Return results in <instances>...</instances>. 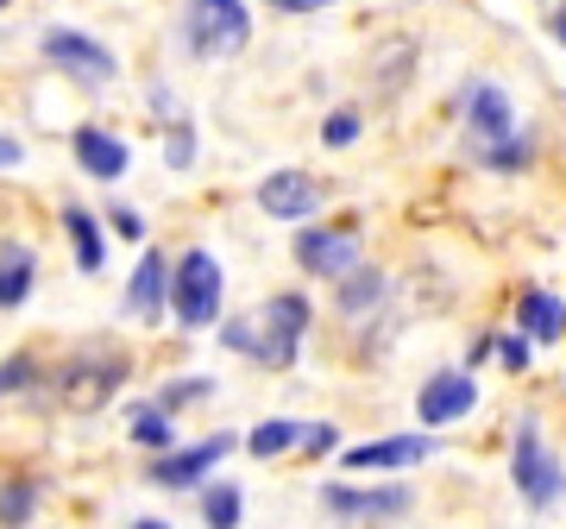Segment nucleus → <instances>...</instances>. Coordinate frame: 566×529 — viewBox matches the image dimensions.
<instances>
[{
    "label": "nucleus",
    "instance_id": "1",
    "mask_svg": "<svg viewBox=\"0 0 566 529\" xmlns=\"http://www.w3.org/2000/svg\"><path fill=\"white\" fill-rule=\"evenodd\" d=\"M303 334H308V297L283 290V297H271L259 315H233V322L221 328V346L259 360V366H271V372H283V366H296Z\"/></svg>",
    "mask_w": 566,
    "mask_h": 529
},
{
    "label": "nucleus",
    "instance_id": "2",
    "mask_svg": "<svg viewBox=\"0 0 566 529\" xmlns=\"http://www.w3.org/2000/svg\"><path fill=\"white\" fill-rule=\"evenodd\" d=\"M245 39H252L245 0H189V13H182V51L189 58H227V51H245Z\"/></svg>",
    "mask_w": 566,
    "mask_h": 529
},
{
    "label": "nucleus",
    "instance_id": "3",
    "mask_svg": "<svg viewBox=\"0 0 566 529\" xmlns=\"http://www.w3.org/2000/svg\"><path fill=\"white\" fill-rule=\"evenodd\" d=\"M170 315H177L182 328H208L221 315V264H214V252L189 246V252L170 264Z\"/></svg>",
    "mask_w": 566,
    "mask_h": 529
},
{
    "label": "nucleus",
    "instance_id": "4",
    "mask_svg": "<svg viewBox=\"0 0 566 529\" xmlns=\"http://www.w3.org/2000/svg\"><path fill=\"white\" fill-rule=\"evenodd\" d=\"M39 58L51 63V70H63L70 82H82V89H107V82L120 76L114 51H107L102 39L76 32V25H51V32H39Z\"/></svg>",
    "mask_w": 566,
    "mask_h": 529
},
{
    "label": "nucleus",
    "instance_id": "5",
    "mask_svg": "<svg viewBox=\"0 0 566 529\" xmlns=\"http://www.w3.org/2000/svg\"><path fill=\"white\" fill-rule=\"evenodd\" d=\"M510 473H516V491H523V505L535 510H554L566 498V473L560 460H554V448H547L542 435H535V423L516 428V454H510Z\"/></svg>",
    "mask_w": 566,
    "mask_h": 529
},
{
    "label": "nucleus",
    "instance_id": "6",
    "mask_svg": "<svg viewBox=\"0 0 566 529\" xmlns=\"http://www.w3.org/2000/svg\"><path fill=\"white\" fill-rule=\"evenodd\" d=\"M227 454H233V435H208V442H196V448H164V454H151V486H164V491L202 486Z\"/></svg>",
    "mask_w": 566,
    "mask_h": 529
},
{
    "label": "nucleus",
    "instance_id": "7",
    "mask_svg": "<svg viewBox=\"0 0 566 529\" xmlns=\"http://www.w3.org/2000/svg\"><path fill=\"white\" fill-rule=\"evenodd\" d=\"M120 378H126V360L120 353H82V360H70L63 366V397H70V409H102L114 391H120Z\"/></svg>",
    "mask_w": 566,
    "mask_h": 529
},
{
    "label": "nucleus",
    "instance_id": "8",
    "mask_svg": "<svg viewBox=\"0 0 566 529\" xmlns=\"http://www.w3.org/2000/svg\"><path fill=\"white\" fill-rule=\"evenodd\" d=\"M296 264H303L308 278H346L353 264H359V240L353 234H340V227H303L296 234Z\"/></svg>",
    "mask_w": 566,
    "mask_h": 529
},
{
    "label": "nucleus",
    "instance_id": "9",
    "mask_svg": "<svg viewBox=\"0 0 566 529\" xmlns=\"http://www.w3.org/2000/svg\"><path fill=\"white\" fill-rule=\"evenodd\" d=\"M322 510H334L340 523H385V517H403L409 510V491L403 486H378V491L322 486Z\"/></svg>",
    "mask_w": 566,
    "mask_h": 529
},
{
    "label": "nucleus",
    "instance_id": "10",
    "mask_svg": "<svg viewBox=\"0 0 566 529\" xmlns=\"http://www.w3.org/2000/svg\"><path fill=\"white\" fill-rule=\"evenodd\" d=\"M259 208L271 221H308V215L322 208V184H315L308 170H271L259 184Z\"/></svg>",
    "mask_w": 566,
    "mask_h": 529
},
{
    "label": "nucleus",
    "instance_id": "11",
    "mask_svg": "<svg viewBox=\"0 0 566 529\" xmlns=\"http://www.w3.org/2000/svg\"><path fill=\"white\" fill-rule=\"evenodd\" d=\"M465 126H472L479 152L516 133V107H510V95L497 82H465Z\"/></svg>",
    "mask_w": 566,
    "mask_h": 529
},
{
    "label": "nucleus",
    "instance_id": "12",
    "mask_svg": "<svg viewBox=\"0 0 566 529\" xmlns=\"http://www.w3.org/2000/svg\"><path fill=\"white\" fill-rule=\"evenodd\" d=\"M472 404H479L472 372H434V378L422 385V397H416V409H422L428 428H447V423H460V416H472Z\"/></svg>",
    "mask_w": 566,
    "mask_h": 529
},
{
    "label": "nucleus",
    "instance_id": "13",
    "mask_svg": "<svg viewBox=\"0 0 566 529\" xmlns=\"http://www.w3.org/2000/svg\"><path fill=\"white\" fill-rule=\"evenodd\" d=\"M164 309H170V259H164L158 246H145V252H139V271H133V284H126V315L158 322Z\"/></svg>",
    "mask_w": 566,
    "mask_h": 529
},
{
    "label": "nucleus",
    "instance_id": "14",
    "mask_svg": "<svg viewBox=\"0 0 566 529\" xmlns=\"http://www.w3.org/2000/svg\"><path fill=\"white\" fill-rule=\"evenodd\" d=\"M434 442L428 435H385V442H359V448H346V467L353 473H397V467H422Z\"/></svg>",
    "mask_w": 566,
    "mask_h": 529
},
{
    "label": "nucleus",
    "instance_id": "15",
    "mask_svg": "<svg viewBox=\"0 0 566 529\" xmlns=\"http://www.w3.org/2000/svg\"><path fill=\"white\" fill-rule=\"evenodd\" d=\"M70 152H76V164L95 177V184H120L126 164H133L126 139H120V133H107V126H82L76 139H70Z\"/></svg>",
    "mask_w": 566,
    "mask_h": 529
},
{
    "label": "nucleus",
    "instance_id": "16",
    "mask_svg": "<svg viewBox=\"0 0 566 529\" xmlns=\"http://www.w3.org/2000/svg\"><path fill=\"white\" fill-rule=\"evenodd\" d=\"M32 284H39V252L20 240H7L0 246V309H20L32 297Z\"/></svg>",
    "mask_w": 566,
    "mask_h": 529
},
{
    "label": "nucleus",
    "instance_id": "17",
    "mask_svg": "<svg viewBox=\"0 0 566 529\" xmlns=\"http://www.w3.org/2000/svg\"><path fill=\"white\" fill-rule=\"evenodd\" d=\"M516 328H523L528 341H560L566 334V303L554 290H523V303H516Z\"/></svg>",
    "mask_w": 566,
    "mask_h": 529
},
{
    "label": "nucleus",
    "instance_id": "18",
    "mask_svg": "<svg viewBox=\"0 0 566 529\" xmlns=\"http://www.w3.org/2000/svg\"><path fill=\"white\" fill-rule=\"evenodd\" d=\"M63 227H70V246H76V271H102L107 264V234H102V221L88 215L82 203H63Z\"/></svg>",
    "mask_w": 566,
    "mask_h": 529
},
{
    "label": "nucleus",
    "instance_id": "19",
    "mask_svg": "<svg viewBox=\"0 0 566 529\" xmlns=\"http://www.w3.org/2000/svg\"><path fill=\"white\" fill-rule=\"evenodd\" d=\"M334 297H340V315H365V309H378L385 303V290H390V278L385 271H371V264H353L346 278H334Z\"/></svg>",
    "mask_w": 566,
    "mask_h": 529
},
{
    "label": "nucleus",
    "instance_id": "20",
    "mask_svg": "<svg viewBox=\"0 0 566 529\" xmlns=\"http://www.w3.org/2000/svg\"><path fill=\"white\" fill-rule=\"evenodd\" d=\"M126 435H133L145 454L177 448V428H170V409H164V404H133V416H126Z\"/></svg>",
    "mask_w": 566,
    "mask_h": 529
},
{
    "label": "nucleus",
    "instance_id": "21",
    "mask_svg": "<svg viewBox=\"0 0 566 529\" xmlns=\"http://www.w3.org/2000/svg\"><path fill=\"white\" fill-rule=\"evenodd\" d=\"M240 517H245V491L233 486V479L202 486V523L208 529H240Z\"/></svg>",
    "mask_w": 566,
    "mask_h": 529
},
{
    "label": "nucleus",
    "instance_id": "22",
    "mask_svg": "<svg viewBox=\"0 0 566 529\" xmlns=\"http://www.w3.org/2000/svg\"><path fill=\"white\" fill-rule=\"evenodd\" d=\"M245 448L259 454V460H277V454L303 448V423H290V416H271V423H259L252 435H245Z\"/></svg>",
    "mask_w": 566,
    "mask_h": 529
},
{
    "label": "nucleus",
    "instance_id": "23",
    "mask_svg": "<svg viewBox=\"0 0 566 529\" xmlns=\"http://www.w3.org/2000/svg\"><path fill=\"white\" fill-rule=\"evenodd\" d=\"M39 510V479H7L0 486V529H25Z\"/></svg>",
    "mask_w": 566,
    "mask_h": 529
},
{
    "label": "nucleus",
    "instance_id": "24",
    "mask_svg": "<svg viewBox=\"0 0 566 529\" xmlns=\"http://www.w3.org/2000/svg\"><path fill=\"white\" fill-rule=\"evenodd\" d=\"M479 158H485L491 170H523V164L535 158V133H528V126H516V133H510V139L485 145V152H479Z\"/></svg>",
    "mask_w": 566,
    "mask_h": 529
},
{
    "label": "nucleus",
    "instance_id": "25",
    "mask_svg": "<svg viewBox=\"0 0 566 529\" xmlns=\"http://www.w3.org/2000/svg\"><path fill=\"white\" fill-rule=\"evenodd\" d=\"M353 139H359V114H353V107H334V114L322 121V145L340 152V145H353Z\"/></svg>",
    "mask_w": 566,
    "mask_h": 529
},
{
    "label": "nucleus",
    "instance_id": "26",
    "mask_svg": "<svg viewBox=\"0 0 566 529\" xmlns=\"http://www.w3.org/2000/svg\"><path fill=\"white\" fill-rule=\"evenodd\" d=\"M32 378H39V360H32V353H13V360L0 366V397H7V391H25Z\"/></svg>",
    "mask_w": 566,
    "mask_h": 529
},
{
    "label": "nucleus",
    "instance_id": "27",
    "mask_svg": "<svg viewBox=\"0 0 566 529\" xmlns=\"http://www.w3.org/2000/svg\"><path fill=\"white\" fill-rule=\"evenodd\" d=\"M208 391H214L208 378H177V385H164V397H158V404H164V409H182V404H202Z\"/></svg>",
    "mask_w": 566,
    "mask_h": 529
},
{
    "label": "nucleus",
    "instance_id": "28",
    "mask_svg": "<svg viewBox=\"0 0 566 529\" xmlns=\"http://www.w3.org/2000/svg\"><path fill=\"white\" fill-rule=\"evenodd\" d=\"M491 353H497L510 372H523L528 366V334H491Z\"/></svg>",
    "mask_w": 566,
    "mask_h": 529
},
{
    "label": "nucleus",
    "instance_id": "29",
    "mask_svg": "<svg viewBox=\"0 0 566 529\" xmlns=\"http://www.w3.org/2000/svg\"><path fill=\"white\" fill-rule=\"evenodd\" d=\"M107 221H114V234H120V240H133V246L145 240V215H139V208L114 203V208H107Z\"/></svg>",
    "mask_w": 566,
    "mask_h": 529
},
{
    "label": "nucleus",
    "instance_id": "30",
    "mask_svg": "<svg viewBox=\"0 0 566 529\" xmlns=\"http://www.w3.org/2000/svg\"><path fill=\"white\" fill-rule=\"evenodd\" d=\"M164 158H170V170L196 164V133H189V126H177V133H170V145H164Z\"/></svg>",
    "mask_w": 566,
    "mask_h": 529
},
{
    "label": "nucleus",
    "instance_id": "31",
    "mask_svg": "<svg viewBox=\"0 0 566 529\" xmlns=\"http://www.w3.org/2000/svg\"><path fill=\"white\" fill-rule=\"evenodd\" d=\"M334 442H340V435H334L327 423H303V454H327Z\"/></svg>",
    "mask_w": 566,
    "mask_h": 529
},
{
    "label": "nucleus",
    "instance_id": "32",
    "mask_svg": "<svg viewBox=\"0 0 566 529\" xmlns=\"http://www.w3.org/2000/svg\"><path fill=\"white\" fill-rule=\"evenodd\" d=\"M264 7H277V13H322L334 0H264Z\"/></svg>",
    "mask_w": 566,
    "mask_h": 529
},
{
    "label": "nucleus",
    "instance_id": "33",
    "mask_svg": "<svg viewBox=\"0 0 566 529\" xmlns=\"http://www.w3.org/2000/svg\"><path fill=\"white\" fill-rule=\"evenodd\" d=\"M25 158V145L20 139H7V133H0V170H13V164Z\"/></svg>",
    "mask_w": 566,
    "mask_h": 529
},
{
    "label": "nucleus",
    "instance_id": "34",
    "mask_svg": "<svg viewBox=\"0 0 566 529\" xmlns=\"http://www.w3.org/2000/svg\"><path fill=\"white\" fill-rule=\"evenodd\" d=\"M554 39L566 44V0H560V7H554Z\"/></svg>",
    "mask_w": 566,
    "mask_h": 529
},
{
    "label": "nucleus",
    "instance_id": "35",
    "mask_svg": "<svg viewBox=\"0 0 566 529\" xmlns=\"http://www.w3.org/2000/svg\"><path fill=\"white\" fill-rule=\"evenodd\" d=\"M133 529H170V523H164V517H139Z\"/></svg>",
    "mask_w": 566,
    "mask_h": 529
},
{
    "label": "nucleus",
    "instance_id": "36",
    "mask_svg": "<svg viewBox=\"0 0 566 529\" xmlns=\"http://www.w3.org/2000/svg\"><path fill=\"white\" fill-rule=\"evenodd\" d=\"M7 7H13V0H0V13H7Z\"/></svg>",
    "mask_w": 566,
    "mask_h": 529
}]
</instances>
